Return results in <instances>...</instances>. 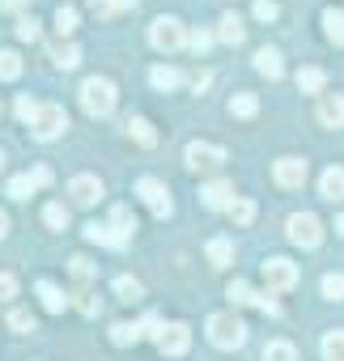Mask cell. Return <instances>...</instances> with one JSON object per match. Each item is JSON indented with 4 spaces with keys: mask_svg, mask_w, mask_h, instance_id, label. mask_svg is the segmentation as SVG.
Wrapping results in <instances>:
<instances>
[{
    "mask_svg": "<svg viewBox=\"0 0 344 361\" xmlns=\"http://www.w3.org/2000/svg\"><path fill=\"white\" fill-rule=\"evenodd\" d=\"M43 221H47L51 230H68V209H64V204H47V209H43Z\"/></svg>",
    "mask_w": 344,
    "mask_h": 361,
    "instance_id": "8d00e7d4",
    "label": "cell"
},
{
    "mask_svg": "<svg viewBox=\"0 0 344 361\" xmlns=\"http://www.w3.org/2000/svg\"><path fill=\"white\" fill-rule=\"evenodd\" d=\"M136 196L145 200V209H149L153 217H170V213H175V204H170V192H166V183H161V178H153V174H145L140 183H136Z\"/></svg>",
    "mask_w": 344,
    "mask_h": 361,
    "instance_id": "ba28073f",
    "label": "cell"
},
{
    "mask_svg": "<svg viewBox=\"0 0 344 361\" xmlns=\"http://www.w3.org/2000/svg\"><path fill=\"white\" fill-rule=\"evenodd\" d=\"M251 306H259L264 314H281V302H276L272 293H255V298H251Z\"/></svg>",
    "mask_w": 344,
    "mask_h": 361,
    "instance_id": "f6af8a7d",
    "label": "cell"
},
{
    "mask_svg": "<svg viewBox=\"0 0 344 361\" xmlns=\"http://www.w3.org/2000/svg\"><path fill=\"white\" fill-rule=\"evenodd\" d=\"M149 85H153V90H179V85H183V73L157 64V68H149Z\"/></svg>",
    "mask_w": 344,
    "mask_h": 361,
    "instance_id": "44dd1931",
    "label": "cell"
},
{
    "mask_svg": "<svg viewBox=\"0 0 344 361\" xmlns=\"http://www.w3.org/2000/svg\"><path fill=\"white\" fill-rule=\"evenodd\" d=\"M255 111H259V98H255V94H234V98H230V115H234V119H251Z\"/></svg>",
    "mask_w": 344,
    "mask_h": 361,
    "instance_id": "83f0119b",
    "label": "cell"
},
{
    "mask_svg": "<svg viewBox=\"0 0 344 361\" xmlns=\"http://www.w3.org/2000/svg\"><path fill=\"white\" fill-rule=\"evenodd\" d=\"M18 77H22V56L5 47L0 51V81H18Z\"/></svg>",
    "mask_w": 344,
    "mask_h": 361,
    "instance_id": "f1b7e54d",
    "label": "cell"
},
{
    "mask_svg": "<svg viewBox=\"0 0 344 361\" xmlns=\"http://www.w3.org/2000/svg\"><path fill=\"white\" fill-rule=\"evenodd\" d=\"M149 43H153L157 51H179V47L188 43V30H183L179 18H157V22L149 26Z\"/></svg>",
    "mask_w": 344,
    "mask_h": 361,
    "instance_id": "52a82bcc",
    "label": "cell"
},
{
    "mask_svg": "<svg viewBox=\"0 0 344 361\" xmlns=\"http://www.w3.org/2000/svg\"><path fill=\"white\" fill-rule=\"evenodd\" d=\"M319 102H314V115H319V123L323 128H344V94H314Z\"/></svg>",
    "mask_w": 344,
    "mask_h": 361,
    "instance_id": "8fae6325",
    "label": "cell"
},
{
    "mask_svg": "<svg viewBox=\"0 0 344 361\" xmlns=\"http://www.w3.org/2000/svg\"><path fill=\"white\" fill-rule=\"evenodd\" d=\"M68 268H73V276H77V281H90V276H94V264H90L85 255H73V259H68Z\"/></svg>",
    "mask_w": 344,
    "mask_h": 361,
    "instance_id": "b9f144b4",
    "label": "cell"
},
{
    "mask_svg": "<svg viewBox=\"0 0 344 361\" xmlns=\"http://www.w3.org/2000/svg\"><path fill=\"white\" fill-rule=\"evenodd\" d=\"M56 30H60V35H73V30H77V9H73V5H60V9H56Z\"/></svg>",
    "mask_w": 344,
    "mask_h": 361,
    "instance_id": "d590c367",
    "label": "cell"
},
{
    "mask_svg": "<svg viewBox=\"0 0 344 361\" xmlns=\"http://www.w3.org/2000/svg\"><path fill=\"white\" fill-rule=\"evenodd\" d=\"M264 281H268V293L276 289H293L297 285V264H289V259H281V255H272V259H264Z\"/></svg>",
    "mask_w": 344,
    "mask_h": 361,
    "instance_id": "9c48e42d",
    "label": "cell"
},
{
    "mask_svg": "<svg viewBox=\"0 0 344 361\" xmlns=\"http://www.w3.org/2000/svg\"><path fill=\"white\" fill-rule=\"evenodd\" d=\"M35 293H39V302H43V310H51V314H60L64 306H68V293L56 285V281H39L35 285Z\"/></svg>",
    "mask_w": 344,
    "mask_h": 361,
    "instance_id": "e0dca14e",
    "label": "cell"
},
{
    "mask_svg": "<svg viewBox=\"0 0 344 361\" xmlns=\"http://www.w3.org/2000/svg\"><path fill=\"white\" fill-rule=\"evenodd\" d=\"M336 230H340V234H344V213H340V217H336Z\"/></svg>",
    "mask_w": 344,
    "mask_h": 361,
    "instance_id": "f907efd6",
    "label": "cell"
},
{
    "mask_svg": "<svg viewBox=\"0 0 344 361\" xmlns=\"http://www.w3.org/2000/svg\"><path fill=\"white\" fill-rule=\"evenodd\" d=\"M183 161H188V170L213 174V170L226 166V149H221V145H209V140H192V145L183 149Z\"/></svg>",
    "mask_w": 344,
    "mask_h": 361,
    "instance_id": "5b68a950",
    "label": "cell"
},
{
    "mask_svg": "<svg viewBox=\"0 0 344 361\" xmlns=\"http://www.w3.org/2000/svg\"><path fill=\"white\" fill-rule=\"evenodd\" d=\"M123 128H128V136H132L136 145H145V149H153V145H157V132H153V123H149L145 115H128V123H123Z\"/></svg>",
    "mask_w": 344,
    "mask_h": 361,
    "instance_id": "ac0fdd59",
    "label": "cell"
},
{
    "mask_svg": "<svg viewBox=\"0 0 344 361\" xmlns=\"http://www.w3.org/2000/svg\"><path fill=\"white\" fill-rule=\"evenodd\" d=\"M319 348H323V361H344V327H336V331H327Z\"/></svg>",
    "mask_w": 344,
    "mask_h": 361,
    "instance_id": "484cf974",
    "label": "cell"
},
{
    "mask_svg": "<svg viewBox=\"0 0 344 361\" xmlns=\"http://www.w3.org/2000/svg\"><path fill=\"white\" fill-rule=\"evenodd\" d=\"M323 35L336 47H344V9H323Z\"/></svg>",
    "mask_w": 344,
    "mask_h": 361,
    "instance_id": "7402d4cb",
    "label": "cell"
},
{
    "mask_svg": "<svg viewBox=\"0 0 344 361\" xmlns=\"http://www.w3.org/2000/svg\"><path fill=\"white\" fill-rule=\"evenodd\" d=\"M5 234H9V213L0 209V238H5Z\"/></svg>",
    "mask_w": 344,
    "mask_h": 361,
    "instance_id": "c3c4849f",
    "label": "cell"
},
{
    "mask_svg": "<svg viewBox=\"0 0 344 361\" xmlns=\"http://www.w3.org/2000/svg\"><path fill=\"white\" fill-rule=\"evenodd\" d=\"M0 166H5V153H0Z\"/></svg>",
    "mask_w": 344,
    "mask_h": 361,
    "instance_id": "816d5d0a",
    "label": "cell"
},
{
    "mask_svg": "<svg viewBox=\"0 0 344 361\" xmlns=\"http://www.w3.org/2000/svg\"><path fill=\"white\" fill-rule=\"evenodd\" d=\"M123 9H136V0H90V13L94 18H115Z\"/></svg>",
    "mask_w": 344,
    "mask_h": 361,
    "instance_id": "4316f807",
    "label": "cell"
},
{
    "mask_svg": "<svg viewBox=\"0 0 344 361\" xmlns=\"http://www.w3.org/2000/svg\"><path fill=\"white\" fill-rule=\"evenodd\" d=\"M68 196H73V204H81V209H94L98 200H102V183L94 174H77L73 183H68Z\"/></svg>",
    "mask_w": 344,
    "mask_h": 361,
    "instance_id": "4fadbf2b",
    "label": "cell"
},
{
    "mask_svg": "<svg viewBox=\"0 0 344 361\" xmlns=\"http://www.w3.org/2000/svg\"><path fill=\"white\" fill-rule=\"evenodd\" d=\"M323 85H327V73L323 68H302L297 73V90L302 94H323Z\"/></svg>",
    "mask_w": 344,
    "mask_h": 361,
    "instance_id": "d4e9b609",
    "label": "cell"
},
{
    "mask_svg": "<svg viewBox=\"0 0 344 361\" xmlns=\"http://www.w3.org/2000/svg\"><path fill=\"white\" fill-rule=\"evenodd\" d=\"M188 43H192V51L200 56V51H209V47H213V35H209V30H192V35H188Z\"/></svg>",
    "mask_w": 344,
    "mask_h": 361,
    "instance_id": "ee69618b",
    "label": "cell"
},
{
    "mask_svg": "<svg viewBox=\"0 0 344 361\" xmlns=\"http://www.w3.org/2000/svg\"><path fill=\"white\" fill-rule=\"evenodd\" d=\"M255 73H264L268 81L285 77V60H281V51H276V47H259V51H255Z\"/></svg>",
    "mask_w": 344,
    "mask_h": 361,
    "instance_id": "2e32d148",
    "label": "cell"
},
{
    "mask_svg": "<svg viewBox=\"0 0 344 361\" xmlns=\"http://www.w3.org/2000/svg\"><path fill=\"white\" fill-rule=\"evenodd\" d=\"M153 344H157V353H166V357H183V353L192 348V327H188V323H161V327L153 331Z\"/></svg>",
    "mask_w": 344,
    "mask_h": 361,
    "instance_id": "3957f363",
    "label": "cell"
},
{
    "mask_svg": "<svg viewBox=\"0 0 344 361\" xmlns=\"http://www.w3.org/2000/svg\"><path fill=\"white\" fill-rule=\"evenodd\" d=\"M9 327L13 331H35V314L30 310H9Z\"/></svg>",
    "mask_w": 344,
    "mask_h": 361,
    "instance_id": "f35d334b",
    "label": "cell"
},
{
    "mask_svg": "<svg viewBox=\"0 0 344 361\" xmlns=\"http://www.w3.org/2000/svg\"><path fill=\"white\" fill-rule=\"evenodd\" d=\"M140 336H145L140 323H115V327H111V340H115V344H136Z\"/></svg>",
    "mask_w": 344,
    "mask_h": 361,
    "instance_id": "1f68e13d",
    "label": "cell"
},
{
    "mask_svg": "<svg viewBox=\"0 0 344 361\" xmlns=\"http://www.w3.org/2000/svg\"><path fill=\"white\" fill-rule=\"evenodd\" d=\"M115 293H119V302H140L145 289H140L136 276H119V281H115Z\"/></svg>",
    "mask_w": 344,
    "mask_h": 361,
    "instance_id": "836d02e7",
    "label": "cell"
},
{
    "mask_svg": "<svg viewBox=\"0 0 344 361\" xmlns=\"http://www.w3.org/2000/svg\"><path fill=\"white\" fill-rule=\"evenodd\" d=\"M323 298L327 302H340L344 298V272H327L323 276Z\"/></svg>",
    "mask_w": 344,
    "mask_h": 361,
    "instance_id": "e575fe53",
    "label": "cell"
},
{
    "mask_svg": "<svg viewBox=\"0 0 344 361\" xmlns=\"http://www.w3.org/2000/svg\"><path fill=\"white\" fill-rule=\"evenodd\" d=\"M81 106H85V115H94V119L111 115V111H115V85H111L106 77H85V81H81Z\"/></svg>",
    "mask_w": 344,
    "mask_h": 361,
    "instance_id": "6da1fadb",
    "label": "cell"
},
{
    "mask_svg": "<svg viewBox=\"0 0 344 361\" xmlns=\"http://www.w3.org/2000/svg\"><path fill=\"white\" fill-rule=\"evenodd\" d=\"M264 361H297V348L289 340H272L264 344Z\"/></svg>",
    "mask_w": 344,
    "mask_h": 361,
    "instance_id": "f546056e",
    "label": "cell"
},
{
    "mask_svg": "<svg viewBox=\"0 0 344 361\" xmlns=\"http://www.w3.org/2000/svg\"><path fill=\"white\" fill-rule=\"evenodd\" d=\"M200 200H204V209H230V204H234V183L213 178V183L200 188Z\"/></svg>",
    "mask_w": 344,
    "mask_h": 361,
    "instance_id": "5bb4252c",
    "label": "cell"
},
{
    "mask_svg": "<svg viewBox=\"0 0 344 361\" xmlns=\"http://www.w3.org/2000/svg\"><path fill=\"white\" fill-rule=\"evenodd\" d=\"M255 18L259 22H276L281 18V5H276V0H255Z\"/></svg>",
    "mask_w": 344,
    "mask_h": 361,
    "instance_id": "ab89813d",
    "label": "cell"
},
{
    "mask_svg": "<svg viewBox=\"0 0 344 361\" xmlns=\"http://www.w3.org/2000/svg\"><path fill=\"white\" fill-rule=\"evenodd\" d=\"M319 196L331 200V204L344 200V166H327V170L319 174Z\"/></svg>",
    "mask_w": 344,
    "mask_h": 361,
    "instance_id": "9a60e30c",
    "label": "cell"
},
{
    "mask_svg": "<svg viewBox=\"0 0 344 361\" xmlns=\"http://www.w3.org/2000/svg\"><path fill=\"white\" fill-rule=\"evenodd\" d=\"M285 230H289V243L293 247H319L323 243V221L314 217V213H293L289 221H285Z\"/></svg>",
    "mask_w": 344,
    "mask_h": 361,
    "instance_id": "8992f818",
    "label": "cell"
},
{
    "mask_svg": "<svg viewBox=\"0 0 344 361\" xmlns=\"http://www.w3.org/2000/svg\"><path fill=\"white\" fill-rule=\"evenodd\" d=\"M85 238H90V243H98V247H115V251H123V247H128L111 226H98V221H90V226H85Z\"/></svg>",
    "mask_w": 344,
    "mask_h": 361,
    "instance_id": "ffe728a7",
    "label": "cell"
},
{
    "mask_svg": "<svg viewBox=\"0 0 344 361\" xmlns=\"http://www.w3.org/2000/svg\"><path fill=\"white\" fill-rule=\"evenodd\" d=\"M209 340H213L217 348H242V344H247V327H242L238 314L221 310V314L209 319Z\"/></svg>",
    "mask_w": 344,
    "mask_h": 361,
    "instance_id": "7a4b0ae2",
    "label": "cell"
},
{
    "mask_svg": "<svg viewBox=\"0 0 344 361\" xmlns=\"http://www.w3.org/2000/svg\"><path fill=\"white\" fill-rule=\"evenodd\" d=\"M47 183H51V170H47V166H35L30 174L9 178V196H13V200H30V192H35V188H47Z\"/></svg>",
    "mask_w": 344,
    "mask_h": 361,
    "instance_id": "7c38bea8",
    "label": "cell"
},
{
    "mask_svg": "<svg viewBox=\"0 0 344 361\" xmlns=\"http://www.w3.org/2000/svg\"><path fill=\"white\" fill-rule=\"evenodd\" d=\"M18 293V276H9V272H0V302H9Z\"/></svg>",
    "mask_w": 344,
    "mask_h": 361,
    "instance_id": "7dc6e473",
    "label": "cell"
},
{
    "mask_svg": "<svg viewBox=\"0 0 344 361\" xmlns=\"http://www.w3.org/2000/svg\"><path fill=\"white\" fill-rule=\"evenodd\" d=\"M111 230H115L123 243H132V234H136V221H132V213H128L123 204H115V209H111Z\"/></svg>",
    "mask_w": 344,
    "mask_h": 361,
    "instance_id": "603a6c76",
    "label": "cell"
},
{
    "mask_svg": "<svg viewBox=\"0 0 344 361\" xmlns=\"http://www.w3.org/2000/svg\"><path fill=\"white\" fill-rule=\"evenodd\" d=\"M18 39H22V43H35V39H39V22H35V18H22V22H18Z\"/></svg>",
    "mask_w": 344,
    "mask_h": 361,
    "instance_id": "7bdbcfd3",
    "label": "cell"
},
{
    "mask_svg": "<svg viewBox=\"0 0 344 361\" xmlns=\"http://www.w3.org/2000/svg\"><path fill=\"white\" fill-rule=\"evenodd\" d=\"M217 39L238 47V43L247 39V30H242V18H238V13H221V22H217Z\"/></svg>",
    "mask_w": 344,
    "mask_h": 361,
    "instance_id": "d6986e66",
    "label": "cell"
},
{
    "mask_svg": "<svg viewBox=\"0 0 344 361\" xmlns=\"http://www.w3.org/2000/svg\"><path fill=\"white\" fill-rule=\"evenodd\" d=\"M13 111H18V119H22V123H30V119H35V111H39V102H35V98H30V94H22V98H18V106H13Z\"/></svg>",
    "mask_w": 344,
    "mask_h": 361,
    "instance_id": "60d3db41",
    "label": "cell"
},
{
    "mask_svg": "<svg viewBox=\"0 0 344 361\" xmlns=\"http://www.w3.org/2000/svg\"><path fill=\"white\" fill-rule=\"evenodd\" d=\"M26 0H0V9H22Z\"/></svg>",
    "mask_w": 344,
    "mask_h": 361,
    "instance_id": "681fc988",
    "label": "cell"
},
{
    "mask_svg": "<svg viewBox=\"0 0 344 361\" xmlns=\"http://www.w3.org/2000/svg\"><path fill=\"white\" fill-rule=\"evenodd\" d=\"M226 213L234 217V226H251V221H255V204H251V200H238V196H234V204H230Z\"/></svg>",
    "mask_w": 344,
    "mask_h": 361,
    "instance_id": "d6a6232c",
    "label": "cell"
},
{
    "mask_svg": "<svg viewBox=\"0 0 344 361\" xmlns=\"http://www.w3.org/2000/svg\"><path fill=\"white\" fill-rule=\"evenodd\" d=\"M51 60H56V68H64V73H73V68L81 64V47H77V43H60V47L51 51Z\"/></svg>",
    "mask_w": 344,
    "mask_h": 361,
    "instance_id": "cb8c5ba5",
    "label": "cell"
},
{
    "mask_svg": "<svg viewBox=\"0 0 344 361\" xmlns=\"http://www.w3.org/2000/svg\"><path fill=\"white\" fill-rule=\"evenodd\" d=\"M226 298H230L234 306H251V298H255V289H251L247 281H234V285L226 289Z\"/></svg>",
    "mask_w": 344,
    "mask_h": 361,
    "instance_id": "74e56055",
    "label": "cell"
},
{
    "mask_svg": "<svg viewBox=\"0 0 344 361\" xmlns=\"http://www.w3.org/2000/svg\"><path fill=\"white\" fill-rule=\"evenodd\" d=\"M64 128H68L64 106H56V102H39V111H35V119H30V132H35L39 140H56Z\"/></svg>",
    "mask_w": 344,
    "mask_h": 361,
    "instance_id": "277c9868",
    "label": "cell"
},
{
    "mask_svg": "<svg viewBox=\"0 0 344 361\" xmlns=\"http://www.w3.org/2000/svg\"><path fill=\"white\" fill-rule=\"evenodd\" d=\"M209 259H213V268H226V264L234 259V247H230V238H213V243H209Z\"/></svg>",
    "mask_w": 344,
    "mask_h": 361,
    "instance_id": "4dcf8cb0",
    "label": "cell"
},
{
    "mask_svg": "<svg viewBox=\"0 0 344 361\" xmlns=\"http://www.w3.org/2000/svg\"><path fill=\"white\" fill-rule=\"evenodd\" d=\"M77 310H81V314H98V310H102V302H98L94 293H77Z\"/></svg>",
    "mask_w": 344,
    "mask_h": 361,
    "instance_id": "bcb514c9",
    "label": "cell"
},
{
    "mask_svg": "<svg viewBox=\"0 0 344 361\" xmlns=\"http://www.w3.org/2000/svg\"><path fill=\"white\" fill-rule=\"evenodd\" d=\"M306 174H310V166L302 161V157H281L276 166H272V178L281 188H289V192H297L302 183H306Z\"/></svg>",
    "mask_w": 344,
    "mask_h": 361,
    "instance_id": "30bf717a",
    "label": "cell"
}]
</instances>
